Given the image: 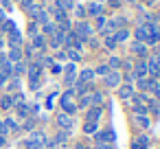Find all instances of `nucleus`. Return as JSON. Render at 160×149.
I'll use <instances>...</instances> for the list:
<instances>
[{
  "instance_id": "obj_1",
  "label": "nucleus",
  "mask_w": 160,
  "mask_h": 149,
  "mask_svg": "<svg viewBox=\"0 0 160 149\" xmlns=\"http://www.w3.org/2000/svg\"><path fill=\"white\" fill-rule=\"evenodd\" d=\"M75 94H77V92L70 88V90H66V92L59 97V105H62V110H64L66 114H75V112H77V103H72Z\"/></svg>"
},
{
  "instance_id": "obj_2",
  "label": "nucleus",
  "mask_w": 160,
  "mask_h": 149,
  "mask_svg": "<svg viewBox=\"0 0 160 149\" xmlns=\"http://www.w3.org/2000/svg\"><path fill=\"white\" fill-rule=\"evenodd\" d=\"M114 138H116V134H114V129L110 127V129H101V132H97L94 134V140L97 142H101V145H112L114 142Z\"/></svg>"
},
{
  "instance_id": "obj_3",
  "label": "nucleus",
  "mask_w": 160,
  "mask_h": 149,
  "mask_svg": "<svg viewBox=\"0 0 160 149\" xmlns=\"http://www.w3.org/2000/svg\"><path fill=\"white\" fill-rule=\"evenodd\" d=\"M57 125H59V129H64V132H70V129L75 127V121H72V116H70V114H66V112H59V114H57Z\"/></svg>"
},
{
  "instance_id": "obj_4",
  "label": "nucleus",
  "mask_w": 160,
  "mask_h": 149,
  "mask_svg": "<svg viewBox=\"0 0 160 149\" xmlns=\"http://www.w3.org/2000/svg\"><path fill=\"white\" fill-rule=\"evenodd\" d=\"M48 140H46V134L44 132H40V129H35V132H31V136L24 140V145H40V147H44Z\"/></svg>"
},
{
  "instance_id": "obj_5",
  "label": "nucleus",
  "mask_w": 160,
  "mask_h": 149,
  "mask_svg": "<svg viewBox=\"0 0 160 149\" xmlns=\"http://www.w3.org/2000/svg\"><path fill=\"white\" fill-rule=\"evenodd\" d=\"M29 77H31V88L38 90V88H40V66H38V64H33V66L29 68Z\"/></svg>"
},
{
  "instance_id": "obj_6",
  "label": "nucleus",
  "mask_w": 160,
  "mask_h": 149,
  "mask_svg": "<svg viewBox=\"0 0 160 149\" xmlns=\"http://www.w3.org/2000/svg\"><path fill=\"white\" fill-rule=\"evenodd\" d=\"M13 107H16V114H18L20 118H31V105H29V103L22 101V103H16Z\"/></svg>"
},
{
  "instance_id": "obj_7",
  "label": "nucleus",
  "mask_w": 160,
  "mask_h": 149,
  "mask_svg": "<svg viewBox=\"0 0 160 149\" xmlns=\"http://www.w3.org/2000/svg\"><path fill=\"white\" fill-rule=\"evenodd\" d=\"M101 114H103V107H101V105H97V107H92V110H88V116H86V123H99V118H101Z\"/></svg>"
},
{
  "instance_id": "obj_8",
  "label": "nucleus",
  "mask_w": 160,
  "mask_h": 149,
  "mask_svg": "<svg viewBox=\"0 0 160 149\" xmlns=\"http://www.w3.org/2000/svg\"><path fill=\"white\" fill-rule=\"evenodd\" d=\"M105 83H108L110 88H118V83H121V75H118L116 70L108 72V77H105Z\"/></svg>"
},
{
  "instance_id": "obj_9",
  "label": "nucleus",
  "mask_w": 160,
  "mask_h": 149,
  "mask_svg": "<svg viewBox=\"0 0 160 149\" xmlns=\"http://www.w3.org/2000/svg\"><path fill=\"white\" fill-rule=\"evenodd\" d=\"M147 147H149V136H147V134L138 136V138L132 142V149H147Z\"/></svg>"
},
{
  "instance_id": "obj_10",
  "label": "nucleus",
  "mask_w": 160,
  "mask_h": 149,
  "mask_svg": "<svg viewBox=\"0 0 160 149\" xmlns=\"http://www.w3.org/2000/svg\"><path fill=\"white\" fill-rule=\"evenodd\" d=\"M13 105H16V97H13V94L0 97V107H2V110H11Z\"/></svg>"
},
{
  "instance_id": "obj_11",
  "label": "nucleus",
  "mask_w": 160,
  "mask_h": 149,
  "mask_svg": "<svg viewBox=\"0 0 160 149\" xmlns=\"http://www.w3.org/2000/svg\"><path fill=\"white\" fill-rule=\"evenodd\" d=\"M94 70H90V68H86V70H81V75H79V83H83V86H88L92 79H94Z\"/></svg>"
},
{
  "instance_id": "obj_12",
  "label": "nucleus",
  "mask_w": 160,
  "mask_h": 149,
  "mask_svg": "<svg viewBox=\"0 0 160 149\" xmlns=\"http://www.w3.org/2000/svg\"><path fill=\"white\" fill-rule=\"evenodd\" d=\"M134 121H136V125L142 127V129H149V125H151V121H149L147 114H134Z\"/></svg>"
},
{
  "instance_id": "obj_13",
  "label": "nucleus",
  "mask_w": 160,
  "mask_h": 149,
  "mask_svg": "<svg viewBox=\"0 0 160 149\" xmlns=\"http://www.w3.org/2000/svg\"><path fill=\"white\" fill-rule=\"evenodd\" d=\"M118 97H121V99H132V97H134V88H132V83L121 86V88H118Z\"/></svg>"
},
{
  "instance_id": "obj_14",
  "label": "nucleus",
  "mask_w": 160,
  "mask_h": 149,
  "mask_svg": "<svg viewBox=\"0 0 160 149\" xmlns=\"http://www.w3.org/2000/svg\"><path fill=\"white\" fill-rule=\"evenodd\" d=\"M134 72H136V77L138 79H147V64L145 62H140V64H136V68H134Z\"/></svg>"
},
{
  "instance_id": "obj_15",
  "label": "nucleus",
  "mask_w": 160,
  "mask_h": 149,
  "mask_svg": "<svg viewBox=\"0 0 160 149\" xmlns=\"http://www.w3.org/2000/svg\"><path fill=\"white\" fill-rule=\"evenodd\" d=\"M83 132L90 134V136H94V134L99 132V125H97V123H83Z\"/></svg>"
},
{
  "instance_id": "obj_16",
  "label": "nucleus",
  "mask_w": 160,
  "mask_h": 149,
  "mask_svg": "<svg viewBox=\"0 0 160 149\" xmlns=\"http://www.w3.org/2000/svg\"><path fill=\"white\" fill-rule=\"evenodd\" d=\"M66 140H68V132H57V134H55V140H53V142H55V145H64Z\"/></svg>"
},
{
  "instance_id": "obj_17",
  "label": "nucleus",
  "mask_w": 160,
  "mask_h": 149,
  "mask_svg": "<svg viewBox=\"0 0 160 149\" xmlns=\"http://www.w3.org/2000/svg\"><path fill=\"white\" fill-rule=\"evenodd\" d=\"M72 79H75V66L70 64V66L66 68V83H72Z\"/></svg>"
},
{
  "instance_id": "obj_18",
  "label": "nucleus",
  "mask_w": 160,
  "mask_h": 149,
  "mask_svg": "<svg viewBox=\"0 0 160 149\" xmlns=\"http://www.w3.org/2000/svg\"><path fill=\"white\" fill-rule=\"evenodd\" d=\"M5 123H7V127H9V132H18L20 129V125L13 121V118H5Z\"/></svg>"
},
{
  "instance_id": "obj_19",
  "label": "nucleus",
  "mask_w": 160,
  "mask_h": 149,
  "mask_svg": "<svg viewBox=\"0 0 160 149\" xmlns=\"http://www.w3.org/2000/svg\"><path fill=\"white\" fill-rule=\"evenodd\" d=\"M20 57H22V53H20V48H13V51L9 53V59H11V62H20Z\"/></svg>"
},
{
  "instance_id": "obj_20",
  "label": "nucleus",
  "mask_w": 160,
  "mask_h": 149,
  "mask_svg": "<svg viewBox=\"0 0 160 149\" xmlns=\"http://www.w3.org/2000/svg\"><path fill=\"white\" fill-rule=\"evenodd\" d=\"M7 134H9V127H7V123H5V121H0V136H5V138H7Z\"/></svg>"
},
{
  "instance_id": "obj_21",
  "label": "nucleus",
  "mask_w": 160,
  "mask_h": 149,
  "mask_svg": "<svg viewBox=\"0 0 160 149\" xmlns=\"http://www.w3.org/2000/svg\"><path fill=\"white\" fill-rule=\"evenodd\" d=\"M108 66H110V70H112V68H118V66H121V62H118V59H116V57H112V59H110V64H108Z\"/></svg>"
},
{
  "instance_id": "obj_22",
  "label": "nucleus",
  "mask_w": 160,
  "mask_h": 149,
  "mask_svg": "<svg viewBox=\"0 0 160 149\" xmlns=\"http://www.w3.org/2000/svg\"><path fill=\"white\" fill-rule=\"evenodd\" d=\"M94 72H99V75H108V72H110V66H99Z\"/></svg>"
},
{
  "instance_id": "obj_23",
  "label": "nucleus",
  "mask_w": 160,
  "mask_h": 149,
  "mask_svg": "<svg viewBox=\"0 0 160 149\" xmlns=\"http://www.w3.org/2000/svg\"><path fill=\"white\" fill-rule=\"evenodd\" d=\"M33 44H35L38 48H44V40H42V37H35V40H33Z\"/></svg>"
},
{
  "instance_id": "obj_24",
  "label": "nucleus",
  "mask_w": 160,
  "mask_h": 149,
  "mask_svg": "<svg viewBox=\"0 0 160 149\" xmlns=\"http://www.w3.org/2000/svg\"><path fill=\"white\" fill-rule=\"evenodd\" d=\"M134 53H138V55H145V48H142V44H136V46H134Z\"/></svg>"
},
{
  "instance_id": "obj_25",
  "label": "nucleus",
  "mask_w": 160,
  "mask_h": 149,
  "mask_svg": "<svg viewBox=\"0 0 160 149\" xmlns=\"http://www.w3.org/2000/svg\"><path fill=\"white\" fill-rule=\"evenodd\" d=\"M33 125H35V121H33V118H27V123H24V129H33Z\"/></svg>"
},
{
  "instance_id": "obj_26",
  "label": "nucleus",
  "mask_w": 160,
  "mask_h": 149,
  "mask_svg": "<svg viewBox=\"0 0 160 149\" xmlns=\"http://www.w3.org/2000/svg\"><path fill=\"white\" fill-rule=\"evenodd\" d=\"M24 149H44V147H40V145H24Z\"/></svg>"
},
{
  "instance_id": "obj_27",
  "label": "nucleus",
  "mask_w": 160,
  "mask_h": 149,
  "mask_svg": "<svg viewBox=\"0 0 160 149\" xmlns=\"http://www.w3.org/2000/svg\"><path fill=\"white\" fill-rule=\"evenodd\" d=\"M125 37H127V33H125V31H121V33L116 35V40H125Z\"/></svg>"
},
{
  "instance_id": "obj_28",
  "label": "nucleus",
  "mask_w": 160,
  "mask_h": 149,
  "mask_svg": "<svg viewBox=\"0 0 160 149\" xmlns=\"http://www.w3.org/2000/svg\"><path fill=\"white\" fill-rule=\"evenodd\" d=\"M5 145H7V138H5V136H0V149H2Z\"/></svg>"
},
{
  "instance_id": "obj_29",
  "label": "nucleus",
  "mask_w": 160,
  "mask_h": 149,
  "mask_svg": "<svg viewBox=\"0 0 160 149\" xmlns=\"http://www.w3.org/2000/svg\"><path fill=\"white\" fill-rule=\"evenodd\" d=\"M153 92H156V97H158V99H160V88H156V90H153Z\"/></svg>"
},
{
  "instance_id": "obj_30",
  "label": "nucleus",
  "mask_w": 160,
  "mask_h": 149,
  "mask_svg": "<svg viewBox=\"0 0 160 149\" xmlns=\"http://www.w3.org/2000/svg\"><path fill=\"white\" fill-rule=\"evenodd\" d=\"M77 149H88V147H86V145H81V142H79V145H77Z\"/></svg>"
},
{
  "instance_id": "obj_31",
  "label": "nucleus",
  "mask_w": 160,
  "mask_h": 149,
  "mask_svg": "<svg viewBox=\"0 0 160 149\" xmlns=\"http://www.w3.org/2000/svg\"><path fill=\"white\" fill-rule=\"evenodd\" d=\"M0 46H2V37H0Z\"/></svg>"
},
{
  "instance_id": "obj_32",
  "label": "nucleus",
  "mask_w": 160,
  "mask_h": 149,
  "mask_svg": "<svg viewBox=\"0 0 160 149\" xmlns=\"http://www.w3.org/2000/svg\"><path fill=\"white\" fill-rule=\"evenodd\" d=\"M158 77H160V72H158Z\"/></svg>"
},
{
  "instance_id": "obj_33",
  "label": "nucleus",
  "mask_w": 160,
  "mask_h": 149,
  "mask_svg": "<svg viewBox=\"0 0 160 149\" xmlns=\"http://www.w3.org/2000/svg\"><path fill=\"white\" fill-rule=\"evenodd\" d=\"M147 149H151V147H147Z\"/></svg>"
}]
</instances>
